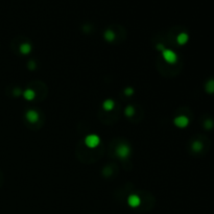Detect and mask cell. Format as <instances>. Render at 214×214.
Returning <instances> with one entry per match:
<instances>
[{
    "mask_svg": "<svg viewBox=\"0 0 214 214\" xmlns=\"http://www.w3.org/2000/svg\"><path fill=\"white\" fill-rule=\"evenodd\" d=\"M21 94H23V92H22V91H21L19 88H16V89L14 90V95H15V96H20Z\"/></svg>",
    "mask_w": 214,
    "mask_h": 214,
    "instance_id": "cell-18",
    "label": "cell"
},
{
    "mask_svg": "<svg viewBox=\"0 0 214 214\" xmlns=\"http://www.w3.org/2000/svg\"><path fill=\"white\" fill-rule=\"evenodd\" d=\"M162 56L165 62H167L168 64H174L178 61V56H176V52L171 49H167V48H165L162 51Z\"/></svg>",
    "mask_w": 214,
    "mask_h": 214,
    "instance_id": "cell-1",
    "label": "cell"
},
{
    "mask_svg": "<svg viewBox=\"0 0 214 214\" xmlns=\"http://www.w3.org/2000/svg\"><path fill=\"white\" fill-rule=\"evenodd\" d=\"M115 152H116V155L120 159H126L131 154V148H130V146L126 145V144L121 143L116 147Z\"/></svg>",
    "mask_w": 214,
    "mask_h": 214,
    "instance_id": "cell-2",
    "label": "cell"
},
{
    "mask_svg": "<svg viewBox=\"0 0 214 214\" xmlns=\"http://www.w3.org/2000/svg\"><path fill=\"white\" fill-rule=\"evenodd\" d=\"M100 143V138L95 134H91L85 138V144L87 147L89 148H95L99 145Z\"/></svg>",
    "mask_w": 214,
    "mask_h": 214,
    "instance_id": "cell-3",
    "label": "cell"
},
{
    "mask_svg": "<svg viewBox=\"0 0 214 214\" xmlns=\"http://www.w3.org/2000/svg\"><path fill=\"white\" fill-rule=\"evenodd\" d=\"M23 97L25 98L26 100H28V101L34 100L35 97H36V92H35L32 89H26L23 92Z\"/></svg>",
    "mask_w": 214,
    "mask_h": 214,
    "instance_id": "cell-8",
    "label": "cell"
},
{
    "mask_svg": "<svg viewBox=\"0 0 214 214\" xmlns=\"http://www.w3.org/2000/svg\"><path fill=\"white\" fill-rule=\"evenodd\" d=\"M104 40L108 41V42H113V41L115 40V38H116L115 32L111 29H107L104 34Z\"/></svg>",
    "mask_w": 214,
    "mask_h": 214,
    "instance_id": "cell-10",
    "label": "cell"
},
{
    "mask_svg": "<svg viewBox=\"0 0 214 214\" xmlns=\"http://www.w3.org/2000/svg\"><path fill=\"white\" fill-rule=\"evenodd\" d=\"M115 107V102L113 99H106L102 104V108L104 111H112Z\"/></svg>",
    "mask_w": 214,
    "mask_h": 214,
    "instance_id": "cell-9",
    "label": "cell"
},
{
    "mask_svg": "<svg viewBox=\"0 0 214 214\" xmlns=\"http://www.w3.org/2000/svg\"><path fill=\"white\" fill-rule=\"evenodd\" d=\"M173 124L176 126V128H186V126H188V124H189V119H188V117L184 116V115H181V116H176V118L173 119Z\"/></svg>",
    "mask_w": 214,
    "mask_h": 214,
    "instance_id": "cell-4",
    "label": "cell"
},
{
    "mask_svg": "<svg viewBox=\"0 0 214 214\" xmlns=\"http://www.w3.org/2000/svg\"><path fill=\"white\" fill-rule=\"evenodd\" d=\"M128 204L130 205L132 208H137V207L140 206L141 204V200L138 195L136 194H132L128 197Z\"/></svg>",
    "mask_w": 214,
    "mask_h": 214,
    "instance_id": "cell-6",
    "label": "cell"
},
{
    "mask_svg": "<svg viewBox=\"0 0 214 214\" xmlns=\"http://www.w3.org/2000/svg\"><path fill=\"white\" fill-rule=\"evenodd\" d=\"M123 92H124V94H125L126 96H131V95L134 94V89L131 88V87H128V88H126L125 90L123 91Z\"/></svg>",
    "mask_w": 214,
    "mask_h": 214,
    "instance_id": "cell-16",
    "label": "cell"
},
{
    "mask_svg": "<svg viewBox=\"0 0 214 214\" xmlns=\"http://www.w3.org/2000/svg\"><path fill=\"white\" fill-rule=\"evenodd\" d=\"M189 40V37L186 32H181L178 37H176V42L179 45H185Z\"/></svg>",
    "mask_w": 214,
    "mask_h": 214,
    "instance_id": "cell-7",
    "label": "cell"
},
{
    "mask_svg": "<svg viewBox=\"0 0 214 214\" xmlns=\"http://www.w3.org/2000/svg\"><path fill=\"white\" fill-rule=\"evenodd\" d=\"M206 91L210 94L214 93V80H209L206 84Z\"/></svg>",
    "mask_w": 214,
    "mask_h": 214,
    "instance_id": "cell-13",
    "label": "cell"
},
{
    "mask_svg": "<svg viewBox=\"0 0 214 214\" xmlns=\"http://www.w3.org/2000/svg\"><path fill=\"white\" fill-rule=\"evenodd\" d=\"M124 114L126 117H132L135 114V108L133 106H128L124 110Z\"/></svg>",
    "mask_w": 214,
    "mask_h": 214,
    "instance_id": "cell-14",
    "label": "cell"
},
{
    "mask_svg": "<svg viewBox=\"0 0 214 214\" xmlns=\"http://www.w3.org/2000/svg\"><path fill=\"white\" fill-rule=\"evenodd\" d=\"M28 68H29L30 70H34V69L36 68V63H35L34 61H29V62H28Z\"/></svg>",
    "mask_w": 214,
    "mask_h": 214,
    "instance_id": "cell-17",
    "label": "cell"
},
{
    "mask_svg": "<svg viewBox=\"0 0 214 214\" xmlns=\"http://www.w3.org/2000/svg\"><path fill=\"white\" fill-rule=\"evenodd\" d=\"M19 50H20V52L22 54H28L32 51V46H30V44H28V43H23V44L20 45Z\"/></svg>",
    "mask_w": 214,
    "mask_h": 214,
    "instance_id": "cell-11",
    "label": "cell"
},
{
    "mask_svg": "<svg viewBox=\"0 0 214 214\" xmlns=\"http://www.w3.org/2000/svg\"><path fill=\"white\" fill-rule=\"evenodd\" d=\"M213 125H214V123H213V121L211 119H207L206 121H205V123H204V126H205L206 130H211V128H213Z\"/></svg>",
    "mask_w": 214,
    "mask_h": 214,
    "instance_id": "cell-15",
    "label": "cell"
},
{
    "mask_svg": "<svg viewBox=\"0 0 214 214\" xmlns=\"http://www.w3.org/2000/svg\"><path fill=\"white\" fill-rule=\"evenodd\" d=\"M156 48L159 50V51H161V52H162L163 50L165 49V46H164V45H162V44H158V45H157V46H156Z\"/></svg>",
    "mask_w": 214,
    "mask_h": 214,
    "instance_id": "cell-19",
    "label": "cell"
},
{
    "mask_svg": "<svg viewBox=\"0 0 214 214\" xmlns=\"http://www.w3.org/2000/svg\"><path fill=\"white\" fill-rule=\"evenodd\" d=\"M191 147H192V150H193V152H200V150L203 149V143L200 142V141H194V142L192 143Z\"/></svg>",
    "mask_w": 214,
    "mask_h": 214,
    "instance_id": "cell-12",
    "label": "cell"
},
{
    "mask_svg": "<svg viewBox=\"0 0 214 214\" xmlns=\"http://www.w3.org/2000/svg\"><path fill=\"white\" fill-rule=\"evenodd\" d=\"M25 118L30 123H35V122H37L39 120V114L35 110H28L25 114Z\"/></svg>",
    "mask_w": 214,
    "mask_h": 214,
    "instance_id": "cell-5",
    "label": "cell"
}]
</instances>
